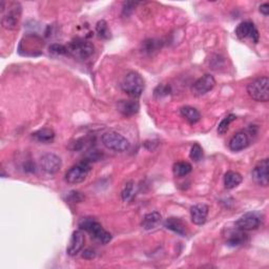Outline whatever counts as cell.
I'll list each match as a JSON object with an SVG mask.
<instances>
[{
    "instance_id": "obj_2",
    "label": "cell",
    "mask_w": 269,
    "mask_h": 269,
    "mask_svg": "<svg viewBox=\"0 0 269 269\" xmlns=\"http://www.w3.org/2000/svg\"><path fill=\"white\" fill-rule=\"evenodd\" d=\"M5 1H1V25L5 29L13 31L20 21L22 6L19 2H9L7 6Z\"/></svg>"
},
{
    "instance_id": "obj_10",
    "label": "cell",
    "mask_w": 269,
    "mask_h": 269,
    "mask_svg": "<svg viewBox=\"0 0 269 269\" xmlns=\"http://www.w3.org/2000/svg\"><path fill=\"white\" fill-rule=\"evenodd\" d=\"M61 166V159L55 154H45L40 158V167L46 174L54 175L60 171Z\"/></svg>"
},
{
    "instance_id": "obj_14",
    "label": "cell",
    "mask_w": 269,
    "mask_h": 269,
    "mask_svg": "<svg viewBox=\"0 0 269 269\" xmlns=\"http://www.w3.org/2000/svg\"><path fill=\"white\" fill-rule=\"evenodd\" d=\"M209 208L206 204H196L191 208V218L194 224L203 225L208 216Z\"/></svg>"
},
{
    "instance_id": "obj_26",
    "label": "cell",
    "mask_w": 269,
    "mask_h": 269,
    "mask_svg": "<svg viewBox=\"0 0 269 269\" xmlns=\"http://www.w3.org/2000/svg\"><path fill=\"white\" fill-rule=\"evenodd\" d=\"M236 119H237V117L234 114L226 116L218 126V134L219 135L226 134L227 131H228V128H229V125H231L234 121H236Z\"/></svg>"
},
{
    "instance_id": "obj_29",
    "label": "cell",
    "mask_w": 269,
    "mask_h": 269,
    "mask_svg": "<svg viewBox=\"0 0 269 269\" xmlns=\"http://www.w3.org/2000/svg\"><path fill=\"white\" fill-rule=\"evenodd\" d=\"M48 51H49V53L55 55V56L67 55L66 45H63V44H60V43H53L52 45H49Z\"/></svg>"
},
{
    "instance_id": "obj_5",
    "label": "cell",
    "mask_w": 269,
    "mask_h": 269,
    "mask_svg": "<svg viewBox=\"0 0 269 269\" xmlns=\"http://www.w3.org/2000/svg\"><path fill=\"white\" fill-rule=\"evenodd\" d=\"M247 93L252 99L258 102L269 100V79L268 77L258 78L247 85Z\"/></svg>"
},
{
    "instance_id": "obj_15",
    "label": "cell",
    "mask_w": 269,
    "mask_h": 269,
    "mask_svg": "<svg viewBox=\"0 0 269 269\" xmlns=\"http://www.w3.org/2000/svg\"><path fill=\"white\" fill-rule=\"evenodd\" d=\"M249 145V137L245 132H239L235 134L231 141H229V148L233 152H241Z\"/></svg>"
},
{
    "instance_id": "obj_21",
    "label": "cell",
    "mask_w": 269,
    "mask_h": 269,
    "mask_svg": "<svg viewBox=\"0 0 269 269\" xmlns=\"http://www.w3.org/2000/svg\"><path fill=\"white\" fill-rule=\"evenodd\" d=\"M180 113H181V116L185 119V120L189 124H196L200 121V119H201L200 112H199L197 108H195L193 106L186 105V106L181 107Z\"/></svg>"
},
{
    "instance_id": "obj_13",
    "label": "cell",
    "mask_w": 269,
    "mask_h": 269,
    "mask_svg": "<svg viewBox=\"0 0 269 269\" xmlns=\"http://www.w3.org/2000/svg\"><path fill=\"white\" fill-rule=\"evenodd\" d=\"M84 243H85V237H84L83 231H81V229L75 231L72 234L71 240H69V243L66 248L67 255L71 257L77 256L83 249Z\"/></svg>"
},
{
    "instance_id": "obj_24",
    "label": "cell",
    "mask_w": 269,
    "mask_h": 269,
    "mask_svg": "<svg viewBox=\"0 0 269 269\" xmlns=\"http://www.w3.org/2000/svg\"><path fill=\"white\" fill-rule=\"evenodd\" d=\"M160 44H161L160 41L156 40V39H147V40L142 42L141 51L144 54L152 55V54L159 51V48H160Z\"/></svg>"
},
{
    "instance_id": "obj_23",
    "label": "cell",
    "mask_w": 269,
    "mask_h": 269,
    "mask_svg": "<svg viewBox=\"0 0 269 269\" xmlns=\"http://www.w3.org/2000/svg\"><path fill=\"white\" fill-rule=\"evenodd\" d=\"M193 171V166L191 163H188L186 161H180L174 164L173 166V173L176 177L181 178L185 177L188 174H191Z\"/></svg>"
},
{
    "instance_id": "obj_27",
    "label": "cell",
    "mask_w": 269,
    "mask_h": 269,
    "mask_svg": "<svg viewBox=\"0 0 269 269\" xmlns=\"http://www.w3.org/2000/svg\"><path fill=\"white\" fill-rule=\"evenodd\" d=\"M203 156H204V153H203V148L201 147V145L199 143H195L192 146L191 153H189V158H191L195 162H199L202 160Z\"/></svg>"
},
{
    "instance_id": "obj_6",
    "label": "cell",
    "mask_w": 269,
    "mask_h": 269,
    "mask_svg": "<svg viewBox=\"0 0 269 269\" xmlns=\"http://www.w3.org/2000/svg\"><path fill=\"white\" fill-rule=\"evenodd\" d=\"M101 141L107 149L118 153L126 152L131 146V143L124 136L113 131L104 133L101 137Z\"/></svg>"
},
{
    "instance_id": "obj_17",
    "label": "cell",
    "mask_w": 269,
    "mask_h": 269,
    "mask_svg": "<svg viewBox=\"0 0 269 269\" xmlns=\"http://www.w3.org/2000/svg\"><path fill=\"white\" fill-rule=\"evenodd\" d=\"M117 109L124 117H132L139 112L140 105L136 100H120L117 103Z\"/></svg>"
},
{
    "instance_id": "obj_4",
    "label": "cell",
    "mask_w": 269,
    "mask_h": 269,
    "mask_svg": "<svg viewBox=\"0 0 269 269\" xmlns=\"http://www.w3.org/2000/svg\"><path fill=\"white\" fill-rule=\"evenodd\" d=\"M67 55L77 60H85L94 54L95 46L83 38H75L67 45Z\"/></svg>"
},
{
    "instance_id": "obj_19",
    "label": "cell",
    "mask_w": 269,
    "mask_h": 269,
    "mask_svg": "<svg viewBox=\"0 0 269 269\" xmlns=\"http://www.w3.org/2000/svg\"><path fill=\"white\" fill-rule=\"evenodd\" d=\"M162 222V216L160 213L158 212H153L149 213L144 216L143 220L141 222V226L145 231H152V229H155Z\"/></svg>"
},
{
    "instance_id": "obj_30",
    "label": "cell",
    "mask_w": 269,
    "mask_h": 269,
    "mask_svg": "<svg viewBox=\"0 0 269 269\" xmlns=\"http://www.w3.org/2000/svg\"><path fill=\"white\" fill-rule=\"evenodd\" d=\"M171 94V87L168 85H164V84H160L158 85L155 89V97L156 98H162V97H166Z\"/></svg>"
},
{
    "instance_id": "obj_16",
    "label": "cell",
    "mask_w": 269,
    "mask_h": 269,
    "mask_svg": "<svg viewBox=\"0 0 269 269\" xmlns=\"http://www.w3.org/2000/svg\"><path fill=\"white\" fill-rule=\"evenodd\" d=\"M164 227L168 229V231H171L181 237H185L187 235L186 224L179 218L172 217V218L166 219L164 222Z\"/></svg>"
},
{
    "instance_id": "obj_11",
    "label": "cell",
    "mask_w": 269,
    "mask_h": 269,
    "mask_svg": "<svg viewBox=\"0 0 269 269\" xmlns=\"http://www.w3.org/2000/svg\"><path fill=\"white\" fill-rule=\"evenodd\" d=\"M253 179L254 181L260 186L267 187L269 184L268 177V159L265 158L260 162H258L255 168L253 169Z\"/></svg>"
},
{
    "instance_id": "obj_20",
    "label": "cell",
    "mask_w": 269,
    "mask_h": 269,
    "mask_svg": "<svg viewBox=\"0 0 269 269\" xmlns=\"http://www.w3.org/2000/svg\"><path fill=\"white\" fill-rule=\"evenodd\" d=\"M32 138L40 143H52L55 139V132L51 128H41L32 134Z\"/></svg>"
},
{
    "instance_id": "obj_31",
    "label": "cell",
    "mask_w": 269,
    "mask_h": 269,
    "mask_svg": "<svg viewBox=\"0 0 269 269\" xmlns=\"http://www.w3.org/2000/svg\"><path fill=\"white\" fill-rule=\"evenodd\" d=\"M137 4H138L137 2H132V1L124 2L123 9H122V15L123 16H129V15H131Z\"/></svg>"
},
{
    "instance_id": "obj_18",
    "label": "cell",
    "mask_w": 269,
    "mask_h": 269,
    "mask_svg": "<svg viewBox=\"0 0 269 269\" xmlns=\"http://www.w3.org/2000/svg\"><path fill=\"white\" fill-rule=\"evenodd\" d=\"M246 241H247V235L245 234V232L241 231V229L236 227V229H231V231H228L227 240H226V244L228 246H233V247L240 246L244 244Z\"/></svg>"
},
{
    "instance_id": "obj_12",
    "label": "cell",
    "mask_w": 269,
    "mask_h": 269,
    "mask_svg": "<svg viewBox=\"0 0 269 269\" xmlns=\"http://www.w3.org/2000/svg\"><path fill=\"white\" fill-rule=\"evenodd\" d=\"M236 35L239 39H252L255 43H258L260 38L257 27L252 21H244L239 24L236 28Z\"/></svg>"
},
{
    "instance_id": "obj_28",
    "label": "cell",
    "mask_w": 269,
    "mask_h": 269,
    "mask_svg": "<svg viewBox=\"0 0 269 269\" xmlns=\"http://www.w3.org/2000/svg\"><path fill=\"white\" fill-rule=\"evenodd\" d=\"M135 195V183L133 181H129L125 184L123 191L121 193L122 200L124 202H128Z\"/></svg>"
},
{
    "instance_id": "obj_22",
    "label": "cell",
    "mask_w": 269,
    "mask_h": 269,
    "mask_svg": "<svg viewBox=\"0 0 269 269\" xmlns=\"http://www.w3.org/2000/svg\"><path fill=\"white\" fill-rule=\"evenodd\" d=\"M242 181H243V177L241 176V174L229 171L224 176V187L226 189H234L240 185Z\"/></svg>"
},
{
    "instance_id": "obj_33",
    "label": "cell",
    "mask_w": 269,
    "mask_h": 269,
    "mask_svg": "<svg viewBox=\"0 0 269 269\" xmlns=\"http://www.w3.org/2000/svg\"><path fill=\"white\" fill-rule=\"evenodd\" d=\"M260 12L264 16H268V14H269V4H268V2H265V3L260 5Z\"/></svg>"
},
{
    "instance_id": "obj_32",
    "label": "cell",
    "mask_w": 269,
    "mask_h": 269,
    "mask_svg": "<svg viewBox=\"0 0 269 269\" xmlns=\"http://www.w3.org/2000/svg\"><path fill=\"white\" fill-rule=\"evenodd\" d=\"M95 256H96L95 252L93 251V249H89V248L86 249V251H84L83 253V258L87 259V260H91V259L95 258Z\"/></svg>"
},
{
    "instance_id": "obj_8",
    "label": "cell",
    "mask_w": 269,
    "mask_h": 269,
    "mask_svg": "<svg viewBox=\"0 0 269 269\" xmlns=\"http://www.w3.org/2000/svg\"><path fill=\"white\" fill-rule=\"evenodd\" d=\"M262 224V217L258 213H247L236 222V227L243 232L256 231Z\"/></svg>"
},
{
    "instance_id": "obj_25",
    "label": "cell",
    "mask_w": 269,
    "mask_h": 269,
    "mask_svg": "<svg viewBox=\"0 0 269 269\" xmlns=\"http://www.w3.org/2000/svg\"><path fill=\"white\" fill-rule=\"evenodd\" d=\"M96 33L99 38L104 39V40H107V39L111 38V29L108 27V24L105 20H99L96 24Z\"/></svg>"
},
{
    "instance_id": "obj_7",
    "label": "cell",
    "mask_w": 269,
    "mask_h": 269,
    "mask_svg": "<svg viewBox=\"0 0 269 269\" xmlns=\"http://www.w3.org/2000/svg\"><path fill=\"white\" fill-rule=\"evenodd\" d=\"M91 167H92L91 162H89L88 160H83L81 162L77 163L76 165L72 166L66 172L65 177H64L65 181L71 185L82 183L87 178L89 172H91V169H92Z\"/></svg>"
},
{
    "instance_id": "obj_3",
    "label": "cell",
    "mask_w": 269,
    "mask_h": 269,
    "mask_svg": "<svg viewBox=\"0 0 269 269\" xmlns=\"http://www.w3.org/2000/svg\"><path fill=\"white\" fill-rule=\"evenodd\" d=\"M145 88V81L143 77L138 72H128L121 81V89L132 98H139Z\"/></svg>"
},
{
    "instance_id": "obj_1",
    "label": "cell",
    "mask_w": 269,
    "mask_h": 269,
    "mask_svg": "<svg viewBox=\"0 0 269 269\" xmlns=\"http://www.w3.org/2000/svg\"><path fill=\"white\" fill-rule=\"evenodd\" d=\"M79 229L88 233L97 242L100 244H107L112 241V235L102 227V225L93 218H83L78 223Z\"/></svg>"
},
{
    "instance_id": "obj_9",
    "label": "cell",
    "mask_w": 269,
    "mask_h": 269,
    "mask_svg": "<svg viewBox=\"0 0 269 269\" xmlns=\"http://www.w3.org/2000/svg\"><path fill=\"white\" fill-rule=\"evenodd\" d=\"M216 86V79L214 76L206 74L199 78L192 85V93L196 97H202L209 93Z\"/></svg>"
}]
</instances>
